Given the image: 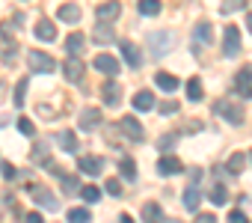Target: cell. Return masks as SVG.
<instances>
[{"mask_svg":"<svg viewBox=\"0 0 252 223\" xmlns=\"http://www.w3.org/2000/svg\"><path fill=\"white\" fill-rule=\"evenodd\" d=\"M175 33H169V30H158V33H149V51H152V57H166L172 48H175Z\"/></svg>","mask_w":252,"mask_h":223,"instance_id":"1","label":"cell"},{"mask_svg":"<svg viewBox=\"0 0 252 223\" xmlns=\"http://www.w3.org/2000/svg\"><path fill=\"white\" fill-rule=\"evenodd\" d=\"M211 42H214V27H211V21H199L196 30H193V54H202Z\"/></svg>","mask_w":252,"mask_h":223,"instance_id":"2","label":"cell"},{"mask_svg":"<svg viewBox=\"0 0 252 223\" xmlns=\"http://www.w3.org/2000/svg\"><path fill=\"white\" fill-rule=\"evenodd\" d=\"M27 63H30V69H33V72H45V74H51V72L57 69L54 57H51V54H45V51H30V54H27Z\"/></svg>","mask_w":252,"mask_h":223,"instance_id":"3","label":"cell"},{"mask_svg":"<svg viewBox=\"0 0 252 223\" xmlns=\"http://www.w3.org/2000/svg\"><path fill=\"white\" fill-rule=\"evenodd\" d=\"M234 92L240 98H252V66H243L234 74Z\"/></svg>","mask_w":252,"mask_h":223,"instance_id":"4","label":"cell"},{"mask_svg":"<svg viewBox=\"0 0 252 223\" xmlns=\"http://www.w3.org/2000/svg\"><path fill=\"white\" fill-rule=\"evenodd\" d=\"M119 15H122V3H119V0H107V3H101V6L95 9L98 24H113Z\"/></svg>","mask_w":252,"mask_h":223,"instance_id":"5","label":"cell"},{"mask_svg":"<svg viewBox=\"0 0 252 223\" xmlns=\"http://www.w3.org/2000/svg\"><path fill=\"white\" fill-rule=\"evenodd\" d=\"M214 110L222 116V119H228V122H234V125H240L243 122V107L240 104H231V101H217L214 104Z\"/></svg>","mask_w":252,"mask_h":223,"instance_id":"6","label":"cell"},{"mask_svg":"<svg viewBox=\"0 0 252 223\" xmlns=\"http://www.w3.org/2000/svg\"><path fill=\"white\" fill-rule=\"evenodd\" d=\"M240 51V30L234 27V24H228L225 30H222V54L225 57H234Z\"/></svg>","mask_w":252,"mask_h":223,"instance_id":"7","label":"cell"},{"mask_svg":"<svg viewBox=\"0 0 252 223\" xmlns=\"http://www.w3.org/2000/svg\"><path fill=\"white\" fill-rule=\"evenodd\" d=\"M181 170H184V164H181L172 152L160 155V161H158V173H160V176H178Z\"/></svg>","mask_w":252,"mask_h":223,"instance_id":"8","label":"cell"},{"mask_svg":"<svg viewBox=\"0 0 252 223\" xmlns=\"http://www.w3.org/2000/svg\"><path fill=\"white\" fill-rule=\"evenodd\" d=\"M119 51H122V57H125V63H128L131 69H140V63H143V57H140V48H137L134 42H128V39H122V45H119Z\"/></svg>","mask_w":252,"mask_h":223,"instance_id":"9","label":"cell"},{"mask_svg":"<svg viewBox=\"0 0 252 223\" xmlns=\"http://www.w3.org/2000/svg\"><path fill=\"white\" fill-rule=\"evenodd\" d=\"M119 128H122L125 134H128L131 140H137V143H140V140L146 137V131H143V125L137 122V116H122V122H119Z\"/></svg>","mask_w":252,"mask_h":223,"instance_id":"10","label":"cell"},{"mask_svg":"<svg viewBox=\"0 0 252 223\" xmlns=\"http://www.w3.org/2000/svg\"><path fill=\"white\" fill-rule=\"evenodd\" d=\"M83 72H86V66H83L80 57H68V60H65V80L80 83V80H83Z\"/></svg>","mask_w":252,"mask_h":223,"instance_id":"11","label":"cell"},{"mask_svg":"<svg viewBox=\"0 0 252 223\" xmlns=\"http://www.w3.org/2000/svg\"><path fill=\"white\" fill-rule=\"evenodd\" d=\"M30 190H33V196H36V202H39V205H45L48 211H57V208H60V202H57V196H54V193H51L48 187H42V185H33Z\"/></svg>","mask_w":252,"mask_h":223,"instance_id":"12","label":"cell"},{"mask_svg":"<svg viewBox=\"0 0 252 223\" xmlns=\"http://www.w3.org/2000/svg\"><path fill=\"white\" fill-rule=\"evenodd\" d=\"M95 69H98V72H104V74H110V77H116L122 66H119V60H116V57H110V54H98V57H95Z\"/></svg>","mask_w":252,"mask_h":223,"instance_id":"13","label":"cell"},{"mask_svg":"<svg viewBox=\"0 0 252 223\" xmlns=\"http://www.w3.org/2000/svg\"><path fill=\"white\" fill-rule=\"evenodd\" d=\"M57 18H60L63 24H77V21L83 18V12H80V6H77V3H65V6H60V9H57Z\"/></svg>","mask_w":252,"mask_h":223,"instance_id":"14","label":"cell"},{"mask_svg":"<svg viewBox=\"0 0 252 223\" xmlns=\"http://www.w3.org/2000/svg\"><path fill=\"white\" fill-rule=\"evenodd\" d=\"M36 39L39 42H54L57 39V27H54L51 18H39L36 21Z\"/></svg>","mask_w":252,"mask_h":223,"instance_id":"15","label":"cell"},{"mask_svg":"<svg viewBox=\"0 0 252 223\" xmlns=\"http://www.w3.org/2000/svg\"><path fill=\"white\" fill-rule=\"evenodd\" d=\"M77 122H80V128H83V131L95 128V125L101 122V110H98V107H86V110H80V116H77Z\"/></svg>","mask_w":252,"mask_h":223,"instance_id":"16","label":"cell"},{"mask_svg":"<svg viewBox=\"0 0 252 223\" xmlns=\"http://www.w3.org/2000/svg\"><path fill=\"white\" fill-rule=\"evenodd\" d=\"M101 95H104V104L116 107V104L122 101V86H119L116 80H107V83H104V89H101Z\"/></svg>","mask_w":252,"mask_h":223,"instance_id":"17","label":"cell"},{"mask_svg":"<svg viewBox=\"0 0 252 223\" xmlns=\"http://www.w3.org/2000/svg\"><path fill=\"white\" fill-rule=\"evenodd\" d=\"M77 167H80V173H86V176H98V173L104 170V161H101V158H89V155H86V158H80V161H77Z\"/></svg>","mask_w":252,"mask_h":223,"instance_id":"18","label":"cell"},{"mask_svg":"<svg viewBox=\"0 0 252 223\" xmlns=\"http://www.w3.org/2000/svg\"><path fill=\"white\" fill-rule=\"evenodd\" d=\"M152 107H155V95H152L149 89H140V92L134 95V110L146 113V110H152Z\"/></svg>","mask_w":252,"mask_h":223,"instance_id":"19","label":"cell"},{"mask_svg":"<svg viewBox=\"0 0 252 223\" xmlns=\"http://www.w3.org/2000/svg\"><path fill=\"white\" fill-rule=\"evenodd\" d=\"M160 220H163L160 202H146L143 205V223H160Z\"/></svg>","mask_w":252,"mask_h":223,"instance_id":"20","label":"cell"},{"mask_svg":"<svg viewBox=\"0 0 252 223\" xmlns=\"http://www.w3.org/2000/svg\"><path fill=\"white\" fill-rule=\"evenodd\" d=\"M155 83H158L160 89H166V92H175V89H178V77L169 74V72H158V74H155Z\"/></svg>","mask_w":252,"mask_h":223,"instance_id":"21","label":"cell"},{"mask_svg":"<svg viewBox=\"0 0 252 223\" xmlns=\"http://www.w3.org/2000/svg\"><path fill=\"white\" fill-rule=\"evenodd\" d=\"M83 45H86V36H83V33H71V36L65 39V51H68L71 57H77V54L83 51Z\"/></svg>","mask_w":252,"mask_h":223,"instance_id":"22","label":"cell"},{"mask_svg":"<svg viewBox=\"0 0 252 223\" xmlns=\"http://www.w3.org/2000/svg\"><path fill=\"white\" fill-rule=\"evenodd\" d=\"M199 199H202V196H199V187H196V185H190V187L184 190V199H181V202H184V208H187V211H196V208H199Z\"/></svg>","mask_w":252,"mask_h":223,"instance_id":"23","label":"cell"},{"mask_svg":"<svg viewBox=\"0 0 252 223\" xmlns=\"http://www.w3.org/2000/svg\"><path fill=\"white\" fill-rule=\"evenodd\" d=\"M15 54H18V42H3V48H0V63L12 66L15 63Z\"/></svg>","mask_w":252,"mask_h":223,"instance_id":"24","label":"cell"},{"mask_svg":"<svg viewBox=\"0 0 252 223\" xmlns=\"http://www.w3.org/2000/svg\"><path fill=\"white\" fill-rule=\"evenodd\" d=\"M92 42H98V45L113 42V27H110V24H98V27H95V33H92Z\"/></svg>","mask_w":252,"mask_h":223,"instance_id":"25","label":"cell"},{"mask_svg":"<svg viewBox=\"0 0 252 223\" xmlns=\"http://www.w3.org/2000/svg\"><path fill=\"white\" fill-rule=\"evenodd\" d=\"M57 143H60L65 152H77V137H74V131H60V134H57Z\"/></svg>","mask_w":252,"mask_h":223,"instance_id":"26","label":"cell"},{"mask_svg":"<svg viewBox=\"0 0 252 223\" xmlns=\"http://www.w3.org/2000/svg\"><path fill=\"white\" fill-rule=\"evenodd\" d=\"M225 167H228V173H231V176H240V173H243V167H246V155H243V152H234V155L228 158V164H225Z\"/></svg>","mask_w":252,"mask_h":223,"instance_id":"27","label":"cell"},{"mask_svg":"<svg viewBox=\"0 0 252 223\" xmlns=\"http://www.w3.org/2000/svg\"><path fill=\"white\" fill-rule=\"evenodd\" d=\"M119 170H122V176L128 179V182H137V164H134L131 158H122V161H119Z\"/></svg>","mask_w":252,"mask_h":223,"instance_id":"28","label":"cell"},{"mask_svg":"<svg viewBox=\"0 0 252 223\" xmlns=\"http://www.w3.org/2000/svg\"><path fill=\"white\" fill-rule=\"evenodd\" d=\"M243 6H246V0H222L220 12H222V15H231V12H240Z\"/></svg>","mask_w":252,"mask_h":223,"instance_id":"29","label":"cell"},{"mask_svg":"<svg viewBox=\"0 0 252 223\" xmlns=\"http://www.w3.org/2000/svg\"><path fill=\"white\" fill-rule=\"evenodd\" d=\"M187 98H190V101H199V98H202V83H199V77H190V80H187Z\"/></svg>","mask_w":252,"mask_h":223,"instance_id":"30","label":"cell"},{"mask_svg":"<svg viewBox=\"0 0 252 223\" xmlns=\"http://www.w3.org/2000/svg\"><path fill=\"white\" fill-rule=\"evenodd\" d=\"M140 12L143 15H158L160 12V0H140Z\"/></svg>","mask_w":252,"mask_h":223,"instance_id":"31","label":"cell"},{"mask_svg":"<svg viewBox=\"0 0 252 223\" xmlns=\"http://www.w3.org/2000/svg\"><path fill=\"white\" fill-rule=\"evenodd\" d=\"M225 199H228L225 187H222V185H214V187H211V202H214V205H225Z\"/></svg>","mask_w":252,"mask_h":223,"instance_id":"32","label":"cell"},{"mask_svg":"<svg viewBox=\"0 0 252 223\" xmlns=\"http://www.w3.org/2000/svg\"><path fill=\"white\" fill-rule=\"evenodd\" d=\"M80 196H83L86 202H98V199H101V190H98L95 185H86V187H80Z\"/></svg>","mask_w":252,"mask_h":223,"instance_id":"33","label":"cell"},{"mask_svg":"<svg viewBox=\"0 0 252 223\" xmlns=\"http://www.w3.org/2000/svg\"><path fill=\"white\" fill-rule=\"evenodd\" d=\"M68 223H89V211L86 208H71L68 211Z\"/></svg>","mask_w":252,"mask_h":223,"instance_id":"34","label":"cell"},{"mask_svg":"<svg viewBox=\"0 0 252 223\" xmlns=\"http://www.w3.org/2000/svg\"><path fill=\"white\" fill-rule=\"evenodd\" d=\"M18 131H21L24 137H33V131H36V128H33V122H30L27 116H21V119H18Z\"/></svg>","mask_w":252,"mask_h":223,"instance_id":"35","label":"cell"},{"mask_svg":"<svg viewBox=\"0 0 252 223\" xmlns=\"http://www.w3.org/2000/svg\"><path fill=\"white\" fill-rule=\"evenodd\" d=\"M160 113H166V116L178 113V101H163V104H160Z\"/></svg>","mask_w":252,"mask_h":223,"instance_id":"36","label":"cell"},{"mask_svg":"<svg viewBox=\"0 0 252 223\" xmlns=\"http://www.w3.org/2000/svg\"><path fill=\"white\" fill-rule=\"evenodd\" d=\"M24 92H27V80H18V89H15V104L18 107L24 104Z\"/></svg>","mask_w":252,"mask_h":223,"instance_id":"37","label":"cell"},{"mask_svg":"<svg viewBox=\"0 0 252 223\" xmlns=\"http://www.w3.org/2000/svg\"><path fill=\"white\" fill-rule=\"evenodd\" d=\"M175 140H178V134H175V131H172V134H163V137H160V152H166Z\"/></svg>","mask_w":252,"mask_h":223,"instance_id":"38","label":"cell"},{"mask_svg":"<svg viewBox=\"0 0 252 223\" xmlns=\"http://www.w3.org/2000/svg\"><path fill=\"white\" fill-rule=\"evenodd\" d=\"M63 190L68 193V190H77V179L74 176H63Z\"/></svg>","mask_w":252,"mask_h":223,"instance_id":"39","label":"cell"},{"mask_svg":"<svg viewBox=\"0 0 252 223\" xmlns=\"http://www.w3.org/2000/svg\"><path fill=\"white\" fill-rule=\"evenodd\" d=\"M107 193H113V196H119V193H122V185H119V179H107Z\"/></svg>","mask_w":252,"mask_h":223,"instance_id":"40","label":"cell"},{"mask_svg":"<svg viewBox=\"0 0 252 223\" xmlns=\"http://www.w3.org/2000/svg\"><path fill=\"white\" fill-rule=\"evenodd\" d=\"M0 173H3V179H6V182H12V179H15V167H12V164H0Z\"/></svg>","mask_w":252,"mask_h":223,"instance_id":"41","label":"cell"},{"mask_svg":"<svg viewBox=\"0 0 252 223\" xmlns=\"http://www.w3.org/2000/svg\"><path fill=\"white\" fill-rule=\"evenodd\" d=\"M33 161H36V164H39V161H45V164H48V155H45V146H36V149H33Z\"/></svg>","mask_w":252,"mask_h":223,"instance_id":"42","label":"cell"},{"mask_svg":"<svg viewBox=\"0 0 252 223\" xmlns=\"http://www.w3.org/2000/svg\"><path fill=\"white\" fill-rule=\"evenodd\" d=\"M228 223H249V220H246L243 211H231V214H228Z\"/></svg>","mask_w":252,"mask_h":223,"instance_id":"43","label":"cell"},{"mask_svg":"<svg viewBox=\"0 0 252 223\" xmlns=\"http://www.w3.org/2000/svg\"><path fill=\"white\" fill-rule=\"evenodd\" d=\"M24 223H45V220H42V214H39V211H30V214L24 217Z\"/></svg>","mask_w":252,"mask_h":223,"instance_id":"44","label":"cell"},{"mask_svg":"<svg viewBox=\"0 0 252 223\" xmlns=\"http://www.w3.org/2000/svg\"><path fill=\"white\" fill-rule=\"evenodd\" d=\"M196 223H217V217H214V214H199Z\"/></svg>","mask_w":252,"mask_h":223,"instance_id":"45","label":"cell"},{"mask_svg":"<svg viewBox=\"0 0 252 223\" xmlns=\"http://www.w3.org/2000/svg\"><path fill=\"white\" fill-rule=\"evenodd\" d=\"M119 223H134V217H131V214H122V217H119Z\"/></svg>","mask_w":252,"mask_h":223,"instance_id":"46","label":"cell"},{"mask_svg":"<svg viewBox=\"0 0 252 223\" xmlns=\"http://www.w3.org/2000/svg\"><path fill=\"white\" fill-rule=\"evenodd\" d=\"M246 30L252 33V15H246Z\"/></svg>","mask_w":252,"mask_h":223,"instance_id":"47","label":"cell"},{"mask_svg":"<svg viewBox=\"0 0 252 223\" xmlns=\"http://www.w3.org/2000/svg\"><path fill=\"white\" fill-rule=\"evenodd\" d=\"M166 223H181V220H166Z\"/></svg>","mask_w":252,"mask_h":223,"instance_id":"48","label":"cell"}]
</instances>
